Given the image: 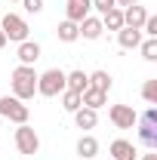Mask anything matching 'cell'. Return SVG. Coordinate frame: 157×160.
<instances>
[{"instance_id":"6da1fadb","label":"cell","mask_w":157,"mask_h":160,"mask_svg":"<svg viewBox=\"0 0 157 160\" xmlns=\"http://www.w3.org/2000/svg\"><path fill=\"white\" fill-rule=\"evenodd\" d=\"M9 83H13V96L22 102L34 99V92H37V71H34V65H19L13 74H9Z\"/></svg>"},{"instance_id":"7a4b0ae2","label":"cell","mask_w":157,"mask_h":160,"mask_svg":"<svg viewBox=\"0 0 157 160\" xmlns=\"http://www.w3.org/2000/svg\"><path fill=\"white\" fill-rule=\"evenodd\" d=\"M37 92L46 96V99L62 96V92H65V71H62V68H49V71L37 74Z\"/></svg>"},{"instance_id":"3957f363","label":"cell","mask_w":157,"mask_h":160,"mask_svg":"<svg viewBox=\"0 0 157 160\" xmlns=\"http://www.w3.org/2000/svg\"><path fill=\"white\" fill-rule=\"evenodd\" d=\"M0 117H6L9 123H28L31 117V111H28V105L16 96H0Z\"/></svg>"},{"instance_id":"277c9868","label":"cell","mask_w":157,"mask_h":160,"mask_svg":"<svg viewBox=\"0 0 157 160\" xmlns=\"http://www.w3.org/2000/svg\"><path fill=\"white\" fill-rule=\"evenodd\" d=\"M139 139L142 145L148 148V151H154L157 148V108H148L145 111V117H139Z\"/></svg>"},{"instance_id":"5b68a950","label":"cell","mask_w":157,"mask_h":160,"mask_svg":"<svg viewBox=\"0 0 157 160\" xmlns=\"http://www.w3.org/2000/svg\"><path fill=\"white\" fill-rule=\"evenodd\" d=\"M0 31H3V37L6 40H16V43H22V40H28V22L22 19V16H16V12H6L3 16V22H0Z\"/></svg>"},{"instance_id":"8992f818","label":"cell","mask_w":157,"mask_h":160,"mask_svg":"<svg viewBox=\"0 0 157 160\" xmlns=\"http://www.w3.org/2000/svg\"><path fill=\"white\" fill-rule=\"evenodd\" d=\"M16 148H19V154H25V157H31V154L40 151V136L34 132V126L19 123V129H16Z\"/></svg>"},{"instance_id":"52a82bcc","label":"cell","mask_w":157,"mask_h":160,"mask_svg":"<svg viewBox=\"0 0 157 160\" xmlns=\"http://www.w3.org/2000/svg\"><path fill=\"white\" fill-rule=\"evenodd\" d=\"M108 120H111L117 129H133L139 123V114L133 111V105H111V108H108Z\"/></svg>"},{"instance_id":"ba28073f","label":"cell","mask_w":157,"mask_h":160,"mask_svg":"<svg viewBox=\"0 0 157 160\" xmlns=\"http://www.w3.org/2000/svg\"><path fill=\"white\" fill-rule=\"evenodd\" d=\"M89 9H93L89 0H68V3H65V16H68V22H77V25L89 16Z\"/></svg>"},{"instance_id":"9c48e42d","label":"cell","mask_w":157,"mask_h":160,"mask_svg":"<svg viewBox=\"0 0 157 160\" xmlns=\"http://www.w3.org/2000/svg\"><path fill=\"white\" fill-rule=\"evenodd\" d=\"M145 19H148V12H145V6H139V3H133V6L123 9V28H139V31H142Z\"/></svg>"},{"instance_id":"30bf717a","label":"cell","mask_w":157,"mask_h":160,"mask_svg":"<svg viewBox=\"0 0 157 160\" xmlns=\"http://www.w3.org/2000/svg\"><path fill=\"white\" fill-rule=\"evenodd\" d=\"M108 151H111V157L114 160H136V145H133V142H126V139H117V142H111V148H108Z\"/></svg>"},{"instance_id":"8fae6325","label":"cell","mask_w":157,"mask_h":160,"mask_svg":"<svg viewBox=\"0 0 157 160\" xmlns=\"http://www.w3.org/2000/svg\"><path fill=\"white\" fill-rule=\"evenodd\" d=\"M80 102H83V108H93L99 111L105 102H108V92H102V89H93V86H86L83 92H80Z\"/></svg>"},{"instance_id":"7c38bea8","label":"cell","mask_w":157,"mask_h":160,"mask_svg":"<svg viewBox=\"0 0 157 160\" xmlns=\"http://www.w3.org/2000/svg\"><path fill=\"white\" fill-rule=\"evenodd\" d=\"M77 28H80V37L83 40H99L102 31H105V28H102V19H93V16H86Z\"/></svg>"},{"instance_id":"4fadbf2b","label":"cell","mask_w":157,"mask_h":160,"mask_svg":"<svg viewBox=\"0 0 157 160\" xmlns=\"http://www.w3.org/2000/svg\"><path fill=\"white\" fill-rule=\"evenodd\" d=\"M37 59H40V43H34V40H22V43H19V62H22V65H34Z\"/></svg>"},{"instance_id":"5bb4252c","label":"cell","mask_w":157,"mask_h":160,"mask_svg":"<svg viewBox=\"0 0 157 160\" xmlns=\"http://www.w3.org/2000/svg\"><path fill=\"white\" fill-rule=\"evenodd\" d=\"M117 43L123 46V49H139L142 31H139V28H120V31H117Z\"/></svg>"},{"instance_id":"9a60e30c","label":"cell","mask_w":157,"mask_h":160,"mask_svg":"<svg viewBox=\"0 0 157 160\" xmlns=\"http://www.w3.org/2000/svg\"><path fill=\"white\" fill-rule=\"evenodd\" d=\"M89 86V77L83 74V71H71V74H65V89H71V92H83Z\"/></svg>"},{"instance_id":"2e32d148","label":"cell","mask_w":157,"mask_h":160,"mask_svg":"<svg viewBox=\"0 0 157 160\" xmlns=\"http://www.w3.org/2000/svg\"><path fill=\"white\" fill-rule=\"evenodd\" d=\"M56 34H59L62 43H74V40L80 37V28H77V22H59V28H56Z\"/></svg>"},{"instance_id":"e0dca14e","label":"cell","mask_w":157,"mask_h":160,"mask_svg":"<svg viewBox=\"0 0 157 160\" xmlns=\"http://www.w3.org/2000/svg\"><path fill=\"white\" fill-rule=\"evenodd\" d=\"M74 123H77L80 129H93L99 123V114L93 108H77V111H74Z\"/></svg>"},{"instance_id":"ac0fdd59","label":"cell","mask_w":157,"mask_h":160,"mask_svg":"<svg viewBox=\"0 0 157 160\" xmlns=\"http://www.w3.org/2000/svg\"><path fill=\"white\" fill-rule=\"evenodd\" d=\"M102 28H108V31H120V28H123V9H120V6L108 9V12L102 16Z\"/></svg>"},{"instance_id":"d6986e66","label":"cell","mask_w":157,"mask_h":160,"mask_svg":"<svg viewBox=\"0 0 157 160\" xmlns=\"http://www.w3.org/2000/svg\"><path fill=\"white\" fill-rule=\"evenodd\" d=\"M77 154L83 160H93L99 154V142L93 139V136H80V142H77Z\"/></svg>"},{"instance_id":"ffe728a7","label":"cell","mask_w":157,"mask_h":160,"mask_svg":"<svg viewBox=\"0 0 157 160\" xmlns=\"http://www.w3.org/2000/svg\"><path fill=\"white\" fill-rule=\"evenodd\" d=\"M86 77H89V86H93V89H102V92L111 89V74H108V71H93V74H86Z\"/></svg>"},{"instance_id":"44dd1931","label":"cell","mask_w":157,"mask_h":160,"mask_svg":"<svg viewBox=\"0 0 157 160\" xmlns=\"http://www.w3.org/2000/svg\"><path fill=\"white\" fill-rule=\"evenodd\" d=\"M62 108H65V111H71V114H74L77 108H83V102H80V92H71V89H65V92H62Z\"/></svg>"},{"instance_id":"7402d4cb","label":"cell","mask_w":157,"mask_h":160,"mask_svg":"<svg viewBox=\"0 0 157 160\" xmlns=\"http://www.w3.org/2000/svg\"><path fill=\"white\" fill-rule=\"evenodd\" d=\"M139 49H142V59L145 62H157V37H148L139 43Z\"/></svg>"},{"instance_id":"603a6c76","label":"cell","mask_w":157,"mask_h":160,"mask_svg":"<svg viewBox=\"0 0 157 160\" xmlns=\"http://www.w3.org/2000/svg\"><path fill=\"white\" fill-rule=\"evenodd\" d=\"M142 99L148 102V105H157V77L145 80V86H142Z\"/></svg>"},{"instance_id":"cb8c5ba5","label":"cell","mask_w":157,"mask_h":160,"mask_svg":"<svg viewBox=\"0 0 157 160\" xmlns=\"http://www.w3.org/2000/svg\"><path fill=\"white\" fill-rule=\"evenodd\" d=\"M142 31H145L148 37H157V16H148L145 25H142Z\"/></svg>"},{"instance_id":"d4e9b609","label":"cell","mask_w":157,"mask_h":160,"mask_svg":"<svg viewBox=\"0 0 157 160\" xmlns=\"http://www.w3.org/2000/svg\"><path fill=\"white\" fill-rule=\"evenodd\" d=\"M89 3H93V9H99V12H102V16H105V12H108V9H114V6H117V3H114V0H89Z\"/></svg>"},{"instance_id":"484cf974","label":"cell","mask_w":157,"mask_h":160,"mask_svg":"<svg viewBox=\"0 0 157 160\" xmlns=\"http://www.w3.org/2000/svg\"><path fill=\"white\" fill-rule=\"evenodd\" d=\"M22 3H25L28 12H40V9H43V0H22Z\"/></svg>"},{"instance_id":"4316f807","label":"cell","mask_w":157,"mask_h":160,"mask_svg":"<svg viewBox=\"0 0 157 160\" xmlns=\"http://www.w3.org/2000/svg\"><path fill=\"white\" fill-rule=\"evenodd\" d=\"M114 3H117L120 9H126V6H133V3H139V0H114Z\"/></svg>"},{"instance_id":"83f0119b","label":"cell","mask_w":157,"mask_h":160,"mask_svg":"<svg viewBox=\"0 0 157 160\" xmlns=\"http://www.w3.org/2000/svg\"><path fill=\"white\" fill-rule=\"evenodd\" d=\"M3 46H6V37H3V31H0V49H3Z\"/></svg>"},{"instance_id":"f1b7e54d","label":"cell","mask_w":157,"mask_h":160,"mask_svg":"<svg viewBox=\"0 0 157 160\" xmlns=\"http://www.w3.org/2000/svg\"><path fill=\"white\" fill-rule=\"evenodd\" d=\"M142 160H157V154H145V157H142Z\"/></svg>"}]
</instances>
